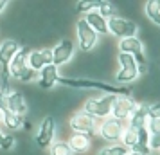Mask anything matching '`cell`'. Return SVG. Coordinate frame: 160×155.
<instances>
[{
  "mask_svg": "<svg viewBox=\"0 0 160 155\" xmlns=\"http://www.w3.org/2000/svg\"><path fill=\"white\" fill-rule=\"evenodd\" d=\"M137 105L138 103L131 96H117L113 101V106H112V117L121 121V123H128V119L135 112Z\"/></svg>",
  "mask_w": 160,
  "mask_h": 155,
  "instance_id": "obj_10",
  "label": "cell"
},
{
  "mask_svg": "<svg viewBox=\"0 0 160 155\" xmlns=\"http://www.w3.org/2000/svg\"><path fill=\"white\" fill-rule=\"evenodd\" d=\"M148 132L149 135H160V119H148Z\"/></svg>",
  "mask_w": 160,
  "mask_h": 155,
  "instance_id": "obj_27",
  "label": "cell"
},
{
  "mask_svg": "<svg viewBox=\"0 0 160 155\" xmlns=\"http://www.w3.org/2000/svg\"><path fill=\"white\" fill-rule=\"evenodd\" d=\"M20 51V44L15 40H4L0 42V65L2 69H8L11 59L15 58V54Z\"/></svg>",
  "mask_w": 160,
  "mask_h": 155,
  "instance_id": "obj_17",
  "label": "cell"
},
{
  "mask_svg": "<svg viewBox=\"0 0 160 155\" xmlns=\"http://www.w3.org/2000/svg\"><path fill=\"white\" fill-rule=\"evenodd\" d=\"M85 22L90 25V29H94V33L99 36V34H108V23H106V20L102 18L97 11H90V13H87L85 15Z\"/></svg>",
  "mask_w": 160,
  "mask_h": 155,
  "instance_id": "obj_19",
  "label": "cell"
},
{
  "mask_svg": "<svg viewBox=\"0 0 160 155\" xmlns=\"http://www.w3.org/2000/svg\"><path fill=\"white\" fill-rule=\"evenodd\" d=\"M99 2H101V0H81V2L76 4V11H78V13H85V15L90 13V11H97Z\"/></svg>",
  "mask_w": 160,
  "mask_h": 155,
  "instance_id": "obj_25",
  "label": "cell"
},
{
  "mask_svg": "<svg viewBox=\"0 0 160 155\" xmlns=\"http://www.w3.org/2000/svg\"><path fill=\"white\" fill-rule=\"evenodd\" d=\"M52 65V51L51 49H31L27 56V67L34 72H40L43 67Z\"/></svg>",
  "mask_w": 160,
  "mask_h": 155,
  "instance_id": "obj_12",
  "label": "cell"
},
{
  "mask_svg": "<svg viewBox=\"0 0 160 155\" xmlns=\"http://www.w3.org/2000/svg\"><path fill=\"white\" fill-rule=\"evenodd\" d=\"M117 61H119V65H121V69L115 72V83L119 87H122L126 83L135 81L138 78L137 63H135V58H133L131 54L119 52V54H117Z\"/></svg>",
  "mask_w": 160,
  "mask_h": 155,
  "instance_id": "obj_5",
  "label": "cell"
},
{
  "mask_svg": "<svg viewBox=\"0 0 160 155\" xmlns=\"http://www.w3.org/2000/svg\"><path fill=\"white\" fill-rule=\"evenodd\" d=\"M97 125H99V121L90 117L83 110L76 112L68 119V126H70L72 133H79V135H87V137H92L94 133H97Z\"/></svg>",
  "mask_w": 160,
  "mask_h": 155,
  "instance_id": "obj_7",
  "label": "cell"
},
{
  "mask_svg": "<svg viewBox=\"0 0 160 155\" xmlns=\"http://www.w3.org/2000/svg\"><path fill=\"white\" fill-rule=\"evenodd\" d=\"M148 125V103L137 105L135 112L128 119V128L131 130H138V128H146Z\"/></svg>",
  "mask_w": 160,
  "mask_h": 155,
  "instance_id": "obj_18",
  "label": "cell"
},
{
  "mask_svg": "<svg viewBox=\"0 0 160 155\" xmlns=\"http://www.w3.org/2000/svg\"><path fill=\"white\" fill-rule=\"evenodd\" d=\"M144 11H146V16H148L155 25L160 27V0H151V2H148Z\"/></svg>",
  "mask_w": 160,
  "mask_h": 155,
  "instance_id": "obj_22",
  "label": "cell"
},
{
  "mask_svg": "<svg viewBox=\"0 0 160 155\" xmlns=\"http://www.w3.org/2000/svg\"><path fill=\"white\" fill-rule=\"evenodd\" d=\"M0 119H2V112H0Z\"/></svg>",
  "mask_w": 160,
  "mask_h": 155,
  "instance_id": "obj_34",
  "label": "cell"
},
{
  "mask_svg": "<svg viewBox=\"0 0 160 155\" xmlns=\"http://www.w3.org/2000/svg\"><path fill=\"white\" fill-rule=\"evenodd\" d=\"M52 65L61 67L68 63L74 56V44L70 40H61L56 47H52Z\"/></svg>",
  "mask_w": 160,
  "mask_h": 155,
  "instance_id": "obj_13",
  "label": "cell"
},
{
  "mask_svg": "<svg viewBox=\"0 0 160 155\" xmlns=\"http://www.w3.org/2000/svg\"><path fill=\"white\" fill-rule=\"evenodd\" d=\"M76 36H78V45L83 52H90L97 45V40H99L94 29H90V25L85 22V18L76 22Z\"/></svg>",
  "mask_w": 160,
  "mask_h": 155,
  "instance_id": "obj_9",
  "label": "cell"
},
{
  "mask_svg": "<svg viewBox=\"0 0 160 155\" xmlns=\"http://www.w3.org/2000/svg\"><path fill=\"white\" fill-rule=\"evenodd\" d=\"M124 128H126V123H121V121H117V119H113L110 116V117L99 121V125H97V135L102 141L110 142V144H115V142L121 141V135H122Z\"/></svg>",
  "mask_w": 160,
  "mask_h": 155,
  "instance_id": "obj_6",
  "label": "cell"
},
{
  "mask_svg": "<svg viewBox=\"0 0 160 155\" xmlns=\"http://www.w3.org/2000/svg\"><path fill=\"white\" fill-rule=\"evenodd\" d=\"M2 123H4V126L8 128V130H11V132H15V130H20L23 126V117H20V116H15V114H11V112L6 108V110H2V119H0Z\"/></svg>",
  "mask_w": 160,
  "mask_h": 155,
  "instance_id": "obj_21",
  "label": "cell"
},
{
  "mask_svg": "<svg viewBox=\"0 0 160 155\" xmlns=\"http://www.w3.org/2000/svg\"><path fill=\"white\" fill-rule=\"evenodd\" d=\"M149 152H158L160 153V135H149Z\"/></svg>",
  "mask_w": 160,
  "mask_h": 155,
  "instance_id": "obj_30",
  "label": "cell"
},
{
  "mask_svg": "<svg viewBox=\"0 0 160 155\" xmlns=\"http://www.w3.org/2000/svg\"><path fill=\"white\" fill-rule=\"evenodd\" d=\"M54 135H56V121L52 116H47L40 123L36 133V144L40 148H49L54 142Z\"/></svg>",
  "mask_w": 160,
  "mask_h": 155,
  "instance_id": "obj_11",
  "label": "cell"
},
{
  "mask_svg": "<svg viewBox=\"0 0 160 155\" xmlns=\"http://www.w3.org/2000/svg\"><path fill=\"white\" fill-rule=\"evenodd\" d=\"M148 119H160V103L148 105Z\"/></svg>",
  "mask_w": 160,
  "mask_h": 155,
  "instance_id": "obj_28",
  "label": "cell"
},
{
  "mask_svg": "<svg viewBox=\"0 0 160 155\" xmlns=\"http://www.w3.org/2000/svg\"><path fill=\"white\" fill-rule=\"evenodd\" d=\"M119 51L131 54L133 58H138L144 54V44L140 42L138 36H130V38H122L119 40Z\"/></svg>",
  "mask_w": 160,
  "mask_h": 155,
  "instance_id": "obj_16",
  "label": "cell"
},
{
  "mask_svg": "<svg viewBox=\"0 0 160 155\" xmlns=\"http://www.w3.org/2000/svg\"><path fill=\"white\" fill-rule=\"evenodd\" d=\"M97 13H99L104 20H108V18H112V16H115V8H113L112 2L101 0V2H99V8H97Z\"/></svg>",
  "mask_w": 160,
  "mask_h": 155,
  "instance_id": "obj_26",
  "label": "cell"
},
{
  "mask_svg": "<svg viewBox=\"0 0 160 155\" xmlns=\"http://www.w3.org/2000/svg\"><path fill=\"white\" fill-rule=\"evenodd\" d=\"M13 146H15V137H13L11 133H6V137H4L2 144H0V150H2V152H9Z\"/></svg>",
  "mask_w": 160,
  "mask_h": 155,
  "instance_id": "obj_29",
  "label": "cell"
},
{
  "mask_svg": "<svg viewBox=\"0 0 160 155\" xmlns=\"http://www.w3.org/2000/svg\"><path fill=\"white\" fill-rule=\"evenodd\" d=\"M58 78H59L58 67L47 65L38 72V85H40L43 90H49V89H52V87L58 85Z\"/></svg>",
  "mask_w": 160,
  "mask_h": 155,
  "instance_id": "obj_15",
  "label": "cell"
},
{
  "mask_svg": "<svg viewBox=\"0 0 160 155\" xmlns=\"http://www.w3.org/2000/svg\"><path fill=\"white\" fill-rule=\"evenodd\" d=\"M115 97L117 96H110V94H104V96H99V97H90L83 105V112L88 114L90 117L102 121V119L112 116V106H113Z\"/></svg>",
  "mask_w": 160,
  "mask_h": 155,
  "instance_id": "obj_4",
  "label": "cell"
},
{
  "mask_svg": "<svg viewBox=\"0 0 160 155\" xmlns=\"http://www.w3.org/2000/svg\"><path fill=\"white\" fill-rule=\"evenodd\" d=\"M6 106H8V110L11 114L20 116V117H23L27 114V110H29L27 101H25V97H23V94L20 90H11L6 96Z\"/></svg>",
  "mask_w": 160,
  "mask_h": 155,
  "instance_id": "obj_14",
  "label": "cell"
},
{
  "mask_svg": "<svg viewBox=\"0 0 160 155\" xmlns=\"http://www.w3.org/2000/svg\"><path fill=\"white\" fill-rule=\"evenodd\" d=\"M9 6V2H6V0H0V15L6 11V8Z\"/></svg>",
  "mask_w": 160,
  "mask_h": 155,
  "instance_id": "obj_31",
  "label": "cell"
},
{
  "mask_svg": "<svg viewBox=\"0 0 160 155\" xmlns=\"http://www.w3.org/2000/svg\"><path fill=\"white\" fill-rule=\"evenodd\" d=\"M59 85H65L70 89H83V90H97V92H104L110 96H130L131 90L128 87H119V85H110L101 80H94V78H58Z\"/></svg>",
  "mask_w": 160,
  "mask_h": 155,
  "instance_id": "obj_1",
  "label": "cell"
},
{
  "mask_svg": "<svg viewBox=\"0 0 160 155\" xmlns=\"http://www.w3.org/2000/svg\"><path fill=\"white\" fill-rule=\"evenodd\" d=\"M4 137H6V133L2 132V128H0V144H2V141H4Z\"/></svg>",
  "mask_w": 160,
  "mask_h": 155,
  "instance_id": "obj_32",
  "label": "cell"
},
{
  "mask_svg": "<svg viewBox=\"0 0 160 155\" xmlns=\"http://www.w3.org/2000/svg\"><path fill=\"white\" fill-rule=\"evenodd\" d=\"M128 155H140V153H135V152H128Z\"/></svg>",
  "mask_w": 160,
  "mask_h": 155,
  "instance_id": "obj_33",
  "label": "cell"
},
{
  "mask_svg": "<svg viewBox=\"0 0 160 155\" xmlns=\"http://www.w3.org/2000/svg\"><path fill=\"white\" fill-rule=\"evenodd\" d=\"M49 153L51 155H74L67 141H54L49 146Z\"/></svg>",
  "mask_w": 160,
  "mask_h": 155,
  "instance_id": "obj_23",
  "label": "cell"
},
{
  "mask_svg": "<svg viewBox=\"0 0 160 155\" xmlns=\"http://www.w3.org/2000/svg\"><path fill=\"white\" fill-rule=\"evenodd\" d=\"M99 155H128V150L121 142H115V144H108V146L101 148Z\"/></svg>",
  "mask_w": 160,
  "mask_h": 155,
  "instance_id": "obj_24",
  "label": "cell"
},
{
  "mask_svg": "<svg viewBox=\"0 0 160 155\" xmlns=\"http://www.w3.org/2000/svg\"><path fill=\"white\" fill-rule=\"evenodd\" d=\"M128 152H135L140 155H149V132L148 128H138V130H131V128H124L121 141H119Z\"/></svg>",
  "mask_w": 160,
  "mask_h": 155,
  "instance_id": "obj_2",
  "label": "cell"
},
{
  "mask_svg": "<svg viewBox=\"0 0 160 155\" xmlns=\"http://www.w3.org/2000/svg\"><path fill=\"white\" fill-rule=\"evenodd\" d=\"M31 47H20V51L15 54V58L11 59V63L8 67V72L13 80H18V81H32L36 78V72L31 70L27 67V56H29Z\"/></svg>",
  "mask_w": 160,
  "mask_h": 155,
  "instance_id": "obj_3",
  "label": "cell"
},
{
  "mask_svg": "<svg viewBox=\"0 0 160 155\" xmlns=\"http://www.w3.org/2000/svg\"><path fill=\"white\" fill-rule=\"evenodd\" d=\"M108 23V34L119 38H130V36H137V31H138V25L135 22H131L128 18H122V16H112L106 20Z\"/></svg>",
  "mask_w": 160,
  "mask_h": 155,
  "instance_id": "obj_8",
  "label": "cell"
},
{
  "mask_svg": "<svg viewBox=\"0 0 160 155\" xmlns=\"http://www.w3.org/2000/svg\"><path fill=\"white\" fill-rule=\"evenodd\" d=\"M67 142H68V146H70V150H72L74 153H87L88 150H90V146H92L90 137L79 135V133H72L70 139L67 141Z\"/></svg>",
  "mask_w": 160,
  "mask_h": 155,
  "instance_id": "obj_20",
  "label": "cell"
}]
</instances>
